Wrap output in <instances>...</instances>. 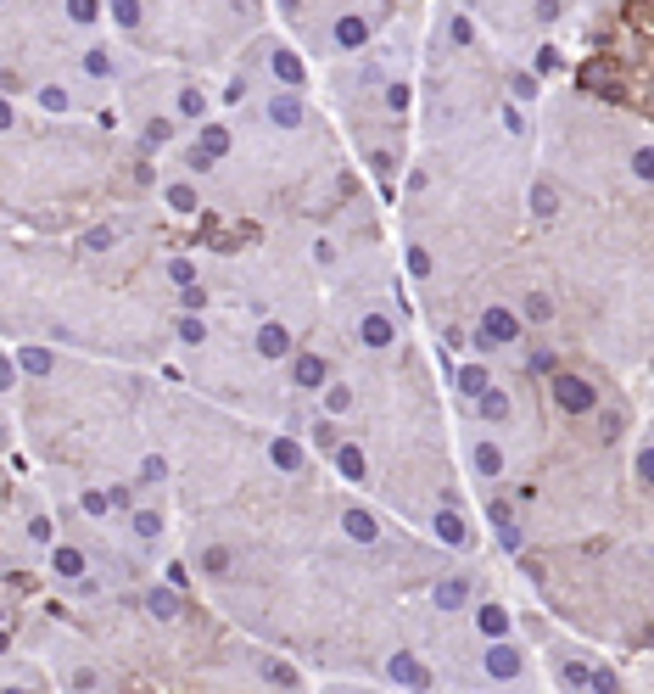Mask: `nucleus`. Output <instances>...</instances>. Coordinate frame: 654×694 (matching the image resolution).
<instances>
[{
    "label": "nucleus",
    "instance_id": "1",
    "mask_svg": "<svg viewBox=\"0 0 654 694\" xmlns=\"http://www.w3.org/2000/svg\"><path fill=\"white\" fill-rule=\"evenodd\" d=\"M559 403L565 409H593V386L576 381V376H559Z\"/></svg>",
    "mask_w": 654,
    "mask_h": 694
},
{
    "label": "nucleus",
    "instance_id": "2",
    "mask_svg": "<svg viewBox=\"0 0 654 694\" xmlns=\"http://www.w3.org/2000/svg\"><path fill=\"white\" fill-rule=\"evenodd\" d=\"M481 336H487V342H492V347H504V342H514V319H509V313H487V319H481Z\"/></svg>",
    "mask_w": 654,
    "mask_h": 694
},
{
    "label": "nucleus",
    "instance_id": "3",
    "mask_svg": "<svg viewBox=\"0 0 654 694\" xmlns=\"http://www.w3.org/2000/svg\"><path fill=\"white\" fill-rule=\"evenodd\" d=\"M487 666H492L498 678H514V672H520V661H514V650H492V655H487Z\"/></svg>",
    "mask_w": 654,
    "mask_h": 694
},
{
    "label": "nucleus",
    "instance_id": "4",
    "mask_svg": "<svg viewBox=\"0 0 654 694\" xmlns=\"http://www.w3.org/2000/svg\"><path fill=\"white\" fill-rule=\"evenodd\" d=\"M258 347H263V353H286V330H280V325H269V330L258 336Z\"/></svg>",
    "mask_w": 654,
    "mask_h": 694
},
{
    "label": "nucleus",
    "instance_id": "5",
    "mask_svg": "<svg viewBox=\"0 0 654 694\" xmlns=\"http://www.w3.org/2000/svg\"><path fill=\"white\" fill-rule=\"evenodd\" d=\"M319 376H325V364H319V359H302V364H296V381H302V386H319Z\"/></svg>",
    "mask_w": 654,
    "mask_h": 694
},
{
    "label": "nucleus",
    "instance_id": "6",
    "mask_svg": "<svg viewBox=\"0 0 654 694\" xmlns=\"http://www.w3.org/2000/svg\"><path fill=\"white\" fill-rule=\"evenodd\" d=\"M56 571H62V577H78V571H84V560H78L73 549H62V554H56Z\"/></svg>",
    "mask_w": 654,
    "mask_h": 694
},
{
    "label": "nucleus",
    "instance_id": "7",
    "mask_svg": "<svg viewBox=\"0 0 654 694\" xmlns=\"http://www.w3.org/2000/svg\"><path fill=\"white\" fill-rule=\"evenodd\" d=\"M68 11L78 17V23H90V17H95V0H68Z\"/></svg>",
    "mask_w": 654,
    "mask_h": 694
},
{
    "label": "nucleus",
    "instance_id": "8",
    "mask_svg": "<svg viewBox=\"0 0 654 694\" xmlns=\"http://www.w3.org/2000/svg\"><path fill=\"white\" fill-rule=\"evenodd\" d=\"M643 476H649V481H654V448H649V454H643Z\"/></svg>",
    "mask_w": 654,
    "mask_h": 694
}]
</instances>
